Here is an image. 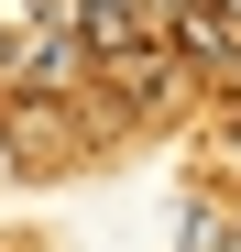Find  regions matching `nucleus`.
<instances>
[{
  "label": "nucleus",
  "mask_w": 241,
  "mask_h": 252,
  "mask_svg": "<svg viewBox=\"0 0 241 252\" xmlns=\"http://www.w3.org/2000/svg\"><path fill=\"white\" fill-rule=\"evenodd\" d=\"M77 66H88V55H77V33H66V22H44L0 77H11V99H66V88H77Z\"/></svg>",
  "instance_id": "nucleus-1"
},
{
  "label": "nucleus",
  "mask_w": 241,
  "mask_h": 252,
  "mask_svg": "<svg viewBox=\"0 0 241 252\" xmlns=\"http://www.w3.org/2000/svg\"><path fill=\"white\" fill-rule=\"evenodd\" d=\"M176 11H197V22H219V33H230V22H241V0H176Z\"/></svg>",
  "instance_id": "nucleus-2"
},
{
  "label": "nucleus",
  "mask_w": 241,
  "mask_h": 252,
  "mask_svg": "<svg viewBox=\"0 0 241 252\" xmlns=\"http://www.w3.org/2000/svg\"><path fill=\"white\" fill-rule=\"evenodd\" d=\"M230 88H241V55H230Z\"/></svg>",
  "instance_id": "nucleus-4"
},
{
  "label": "nucleus",
  "mask_w": 241,
  "mask_h": 252,
  "mask_svg": "<svg viewBox=\"0 0 241 252\" xmlns=\"http://www.w3.org/2000/svg\"><path fill=\"white\" fill-rule=\"evenodd\" d=\"M219 164H230V176H241V121H230V143H219Z\"/></svg>",
  "instance_id": "nucleus-3"
},
{
  "label": "nucleus",
  "mask_w": 241,
  "mask_h": 252,
  "mask_svg": "<svg viewBox=\"0 0 241 252\" xmlns=\"http://www.w3.org/2000/svg\"><path fill=\"white\" fill-rule=\"evenodd\" d=\"M230 252H241V230H230Z\"/></svg>",
  "instance_id": "nucleus-5"
}]
</instances>
